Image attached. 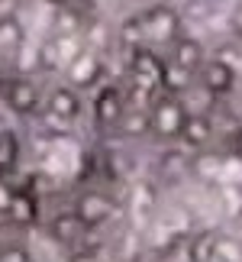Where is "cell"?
Segmentation results:
<instances>
[{
	"label": "cell",
	"mask_w": 242,
	"mask_h": 262,
	"mask_svg": "<svg viewBox=\"0 0 242 262\" xmlns=\"http://www.w3.org/2000/svg\"><path fill=\"white\" fill-rule=\"evenodd\" d=\"M139 33V46L142 49H161L175 42L178 36H184V19H181L178 7L171 4H149L136 16H129Z\"/></svg>",
	"instance_id": "1"
},
{
	"label": "cell",
	"mask_w": 242,
	"mask_h": 262,
	"mask_svg": "<svg viewBox=\"0 0 242 262\" xmlns=\"http://www.w3.org/2000/svg\"><path fill=\"white\" fill-rule=\"evenodd\" d=\"M187 120V107L178 94H168V91H158L149 104V133L161 143H171V139L181 136Z\"/></svg>",
	"instance_id": "2"
},
{
	"label": "cell",
	"mask_w": 242,
	"mask_h": 262,
	"mask_svg": "<svg viewBox=\"0 0 242 262\" xmlns=\"http://www.w3.org/2000/svg\"><path fill=\"white\" fill-rule=\"evenodd\" d=\"M165 68L168 62L155 49H133L129 52V81L136 84L139 94L152 100L158 91H165Z\"/></svg>",
	"instance_id": "3"
},
{
	"label": "cell",
	"mask_w": 242,
	"mask_h": 262,
	"mask_svg": "<svg viewBox=\"0 0 242 262\" xmlns=\"http://www.w3.org/2000/svg\"><path fill=\"white\" fill-rule=\"evenodd\" d=\"M71 210L78 214V220H81L87 230H97V227H104L107 220L113 217L116 204L110 201L107 191H100V188H84V191L75 198V207H71Z\"/></svg>",
	"instance_id": "4"
},
{
	"label": "cell",
	"mask_w": 242,
	"mask_h": 262,
	"mask_svg": "<svg viewBox=\"0 0 242 262\" xmlns=\"http://www.w3.org/2000/svg\"><path fill=\"white\" fill-rule=\"evenodd\" d=\"M0 91H4L7 107L13 110V114H19V117H33V114L42 110V94H39V88L33 84V78H29V75L7 78Z\"/></svg>",
	"instance_id": "5"
},
{
	"label": "cell",
	"mask_w": 242,
	"mask_h": 262,
	"mask_svg": "<svg viewBox=\"0 0 242 262\" xmlns=\"http://www.w3.org/2000/svg\"><path fill=\"white\" fill-rule=\"evenodd\" d=\"M126 107H129V100L123 94V88H116V84L100 88V94L94 100V123H97V129H104V133L116 129L119 120H123V114H126Z\"/></svg>",
	"instance_id": "6"
},
{
	"label": "cell",
	"mask_w": 242,
	"mask_h": 262,
	"mask_svg": "<svg viewBox=\"0 0 242 262\" xmlns=\"http://www.w3.org/2000/svg\"><path fill=\"white\" fill-rule=\"evenodd\" d=\"M81 107H84V100H81V94H78L75 88H68V84L55 88L52 94L42 100V114L52 120L55 126H68V123H75V120L81 117Z\"/></svg>",
	"instance_id": "7"
},
{
	"label": "cell",
	"mask_w": 242,
	"mask_h": 262,
	"mask_svg": "<svg viewBox=\"0 0 242 262\" xmlns=\"http://www.w3.org/2000/svg\"><path fill=\"white\" fill-rule=\"evenodd\" d=\"M236 81H239V75L226 58H207L197 72V84L204 88L210 97H226L229 91L236 88Z\"/></svg>",
	"instance_id": "8"
},
{
	"label": "cell",
	"mask_w": 242,
	"mask_h": 262,
	"mask_svg": "<svg viewBox=\"0 0 242 262\" xmlns=\"http://www.w3.org/2000/svg\"><path fill=\"white\" fill-rule=\"evenodd\" d=\"M100 75H104V58H100V52H94V49H87V46L81 49V55L65 68V81L75 91L94 88L100 81Z\"/></svg>",
	"instance_id": "9"
},
{
	"label": "cell",
	"mask_w": 242,
	"mask_h": 262,
	"mask_svg": "<svg viewBox=\"0 0 242 262\" xmlns=\"http://www.w3.org/2000/svg\"><path fill=\"white\" fill-rule=\"evenodd\" d=\"M207 62V49H204V42L200 39H194V36H178L175 42H171V49H168V65H175L178 72H184V75H190V78H197V72H200V65Z\"/></svg>",
	"instance_id": "10"
},
{
	"label": "cell",
	"mask_w": 242,
	"mask_h": 262,
	"mask_svg": "<svg viewBox=\"0 0 242 262\" xmlns=\"http://www.w3.org/2000/svg\"><path fill=\"white\" fill-rule=\"evenodd\" d=\"M23 49H26V26L19 23V16L4 13L0 16V65H13Z\"/></svg>",
	"instance_id": "11"
},
{
	"label": "cell",
	"mask_w": 242,
	"mask_h": 262,
	"mask_svg": "<svg viewBox=\"0 0 242 262\" xmlns=\"http://www.w3.org/2000/svg\"><path fill=\"white\" fill-rule=\"evenodd\" d=\"M213 120H210V114H187L184 120V129H181V143H184L187 149H207L210 139H213Z\"/></svg>",
	"instance_id": "12"
},
{
	"label": "cell",
	"mask_w": 242,
	"mask_h": 262,
	"mask_svg": "<svg viewBox=\"0 0 242 262\" xmlns=\"http://www.w3.org/2000/svg\"><path fill=\"white\" fill-rule=\"evenodd\" d=\"M84 233H87V227L78 220L75 210H65V214H58V217L52 220V239H58V243L75 246Z\"/></svg>",
	"instance_id": "13"
},
{
	"label": "cell",
	"mask_w": 242,
	"mask_h": 262,
	"mask_svg": "<svg viewBox=\"0 0 242 262\" xmlns=\"http://www.w3.org/2000/svg\"><path fill=\"white\" fill-rule=\"evenodd\" d=\"M4 214L13 220V224H36V198L29 194V191H13L10 194V204Z\"/></svg>",
	"instance_id": "14"
},
{
	"label": "cell",
	"mask_w": 242,
	"mask_h": 262,
	"mask_svg": "<svg viewBox=\"0 0 242 262\" xmlns=\"http://www.w3.org/2000/svg\"><path fill=\"white\" fill-rule=\"evenodd\" d=\"M213 262H242V243L229 233H216L213 239Z\"/></svg>",
	"instance_id": "15"
},
{
	"label": "cell",
	"mask_w": 242,
	"mask_h": 262,
	"mask_svg": "<svg viewBox=\"0 0 242 262\" xmlns=\"http://www.w3.org/2000/svg\"><path fill=\"white\" fill-rule=\"evenodd\" d=\"M213 239L216 233H197L187 239V256L190 262H213Z\"/></svg>",
	"instance_id": "16"
},
{
	"label": "cell",
	"mask_w": 242,
	"mask_h": 262,
	"mask_svg": "<svg viewBox=\"0 0 242 262\" xmlns=\"http://www.w3.org/2000/svg\"><path fill=\"white\" fill-rule=\"evenodd\" d=\"M16 152H19L16 136L10 133V129H0V175H4L7 168L16 162Z\"/></svg>",
	"instance_id": "17"
},
{
	"label": "cell",
	"mask_w": 242,
	"mask_h": 262,
	"mask_svg": "<svg viewBox=\"0 0 242 262\" xmlns=\"http://www.w3.org/2000/svg\"><path fill=\"white\" fill-rule=\"evenodd\" d=\"M55 10H68V13H87L94 0H49Z\"/></svg>",
	"instance_id": "18"
},
{
	"label": "cell",
	"mask_w": 242,
	"mask_h": 262,
	"mask_svg": "<svg viewBox=\"0 0 242 262\" xmlns=\"http://www.w3.org/2000/svg\"><path fill=\"white\" fill-rule=\"evenodd\" d=\"M0 262H33V256L23 246H7V249H0Z\"/></svg>",
	"instance_id": "19"
},
{
	"label": "cell",
	"mask_w": 242,
	"mask_h": 262,
	"mask_svg": "<svg viewBox=\"0 0 242 262\" xmlns=\"http://www.w3.org/2000/svg\"><path fill=\"white\" fill-rule=\"evenodd\" d=\"M229 29L242 39V0H236L233 10H229Z\"/></svg>",
	"instance_id": "20"
},
{
	"label": "cell",
	"mask_w": 242,
	"mask_h": 262,
	"mask_svg": "<svg viewBox=\"0 0 242 262\" xmlns=\"http://www.w3.org/2000/svg\"><path fill=\"white\" fill-rule=\"evenodd\" d=\"M68 262H100V256H97V253H90V249H78V253L68 259Z\"/></svg>",
	"instance_id": "21"
},
{
	"label": "cell",
	"mask_w": 242,
	"mask_h": 262,
	"mask_svg": "<svg viewBox=\"0 0 242 262\" xmlns=\"http://www.w3.org/2000/svg\"><path fill=\"white\" fill-rule=\"evenodd\" d=\"M10 194H13V191H10V188L4 185V175H0V210H7V204H10Z\"/></svg>",
	"instance_id": "22"
},
{
	"label": "cell",
	"mask_w": 242,
	"mask_h": 262,
	"mask_svg": "<svg viewBox=\"0 0 242 262\" xmlns=\"http://www.w3.org/2000/svg\"><path fill=\"white\" fill-rule=\"evenodd\" d=\"M233 152H236V159H242V123L236 126V133H233Z\"/></svg>",
	"instance_id": "23"
},
{
	"label": "cell",
	"mask_w": 242,
	"mask_h": 262,
	"mask_svg": "<svg viewBox=\"0 0 242 262\" xmlns=\"http://www.w3.org/2000/svg\"><path fill=\"white\" fill-rule=\"evenodd\" d=\"M0 68H4V65H0Z\"/></svg>",
	"instance_id": "24"
}]
</instances>
